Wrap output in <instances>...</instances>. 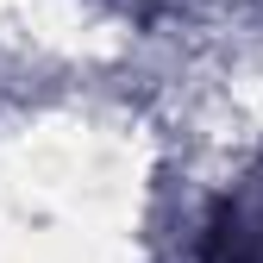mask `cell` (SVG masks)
Instances as JSON below:
<instances>
[{"label":"cell","mask_w":263,"mask_h":263,"mask_svg":"<svg viewBox=\"0 0 263 263\" xmlns=\"http://www.w3.org/2000/svg\"><path fill=\"white\" fill-rule=\"evenodd\" d=\"M207 263H263V182L226 194L207 219Z\"/></svg>","instance_id":"obj_1"}]
</instances>
